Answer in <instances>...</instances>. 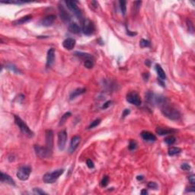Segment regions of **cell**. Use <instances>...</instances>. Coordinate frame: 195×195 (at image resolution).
<instances>
[{"label": "cell", "mask_w": 195, "mask_h": 195, "mask_svg": "<svg viewBox=\"0 0 195 195\" xmlns=\"http://www.w3.org/2000/svg\"><path fill=\"white\" fill-rule=\"evenodd\" d=\"M161 110L165 117L170 119V120H172V121H177L181 117L180 112L174 107L168 105L167 104H163L162 106Z\"/></svg>", "instance_id": "obj_1"}, {"label": "cell", "mask_w": 195, "mask_h": 195, "mask_svg": "<svg viewBox=\"0 0 195 195\" xmlns=\"http://www.w3.org/2000/svg\"><path fill=\"white\" fill-rule=\"evenodd\" d=\"M63 172L64 169L63 168L55 170L52 172H47L43 177V180L46 184H53L63 174Z\"/></svg>", "instance_id": "obj_2"}, {"label": "cell", "mask_w": 195, "mask_h": 195, "mask_svg": "<svg viewBox=\"0 0 195 195\" xmlns=\"http://www.w3.org/2000/svg\"><path fill=\"white\" fill-rule=\"evenodd\" d=\"M146 99L149 103H150L153 105H159L162 106L163 104H166V99L165 97H162L161 95H157L152 92H148L146 95Z\"/></svg>", "instance_id": "obj_3"}, {"label": "cell", "mask_w": 195, "mask_h": 195, "mask_svg": "<svg viewBox=\"0 0 195 195\" xmlns=\"http://www.w3.org/2000/svg\"><path fill=\"white\" fill-rule=\"evenodd\" d=\"M14 117H15V123H16V125L18 127H19L20 130L23 133V134H25L28 137H33L34 136V133L28 127V126L17 115H15Z\"/></svg>", "instance_id": "obj_4"}, {"label": "cell", "mask_w": 195, "mask_h": 195, "mask_svg": "<svg viewBox=\"0 0 195 195\" xmlns=\"http://www.w3.org/2000/svg\"><path fill=\"white\" fill-rule=\"evenodd\" d=\"M31 173V168L30 166H22L18 170L16 175L21 181H27Z\"/></svg>", "instance_id": "obj_5"}, {"label": "cell", "mask_w": 195, "mask_h": 195, "mask_svg": "<svg viewBox=\"0 0 195 195\" xmlns=\"http://www.w3.org/2000/svg\"><path fill=\"white\" fill-rule=\"evenodd\" d=\"M95 31V25L94 23L89 19L84 20L82 24V32L85 35H91Z\"/></svg>", "instance_id": "obj_6"}, {"label": "cell", "mask_w": 195, "mask_h": 195, "mask_svg": "<svg viewBox=\"0 0 195 195\" xmlns=\"http://www.w3.org/2000/svg\"><path fill=\"white\" fill-rule=\"evenodd\" d=\"M34 150L36 155L40 159H45L51 156L52 153L47 149L46 147H41L40 146H34Z\"/></svg>", "instance_id": "obj_7"}, {"label": "cell", "mask_w": 195, "mask_h": 195, "mask_svg": "<svg viewBox=\"0 0 195 195\" xmlns=\"http://www.w3.org/2000/svg\"><path fill=\"white\" fill-rule=\"evenodd\" d=\"M127 101L132 104L136 106H140L141 104V99L140 96L135 91H131L127 95Z\"/></svg>", "instance_id": "obj_8"}, {"label": "cell", "mask_w": 195, "mask_h": 195, "mask_svg": "<svg viewBox=\"0 0 195 195\" xmlns=\"http://www.w3.org/2000/svg\"><path fill=\"white\" fill-rule=\"evenodd\" d=\"M66 4L68 7V9L74 13L75 15L78 18V19L82 18V12H81V10L77 5L76 2H75V1H66Z\"/></svg>", "instance_id": "obj_9"}, {"label": "cell", "mask_w": 195, "mask_h": 195, "mask_svg": "<svg viewBox=\"0 0 195 195\" xmlns=\"http://www.w3.org/2000/svg\"><path fill=\"white\" fill-rule=\"evenodd\" d=\"M67 140V133L66 130L60 131L58 134V147L59 150H63Z\"/></svg>", "instance_id": "obj_10"}, {"label": "cell", "mask_w": 195, "mask_h": 195, "mask_svg": "<svg viewBox=\"0 0 195 195\" xmlns=\"http://www.w3.org/2000/svg\"><path fill=\"white\" fill-rule=\"evenodd\" d=\"M45 134H46V148L52 153L53 146V133L50 130H47Z\"/></svg>", "instance_id": "obj_11"}, {"label": "cell", "mask_w": 195, "mask_h": 195, "mask_svg": "<svg viewBox=\"0 0 195 195\" xmlns=\"http://www.w3.org/2000/svg\"><path fill=\"white\" fill-rule=\"evenodd\" d=\"M59 16L61 18L62 21L65 22V23H68L70 22V20H71V16L67 12V11L65 9L62 5H59Z\"/></svg>", "instance_id": "obj_12"}, {"label": "cell", "mask_w": 195, "mask_h": 195, "mask_svg": "<svg viewBox=\"0 0 195 195\" xmlns=\"http://www.w3.org/2000/svg\"><path fill=\"white\" fill-rule=\"evenodd\" d=\"M54 60H55V50L53 48L49 49V50L47 51V62H46V66L47 68L53 65Z\"/></svg>", "instance_id": "obj_13"}, {"label": "cell", "mask_w": 195, "mask_h": 195, "mask_svg": "<svg viewBox=\"0 0 195 195\" xmlns=\"http://www.w3.org/2000/svg\"><path fill=\"white\" fill-rule=\"evenodd\" d=\"M81 138L79 136H72V140H71V142H70V149H69V152L70 153H72L73 152H75V150L78 148V145L80 143Z\"/></svg>", "instance_id": "obj_14"}, {"label": "cell", "mask_w": 195, "mask_h": 195, "mask_svg": "<svg viewBox=\"0 0 195 195\" xmlns=\"http://www.w3.org/2000/svg\"><path fill=\"white\" fill-rule=\"evenodd\" d=\"M56 19V16L54 15H50L44 18L42 20H40V25L44 27H49L53 24Z\"/></svg>", "instance_id": "obj_15"}, {"label": "cell", "mask_w": 195, "mask_h": 195, "mask_svg": "<svg viewBox=\"0 0 195 195\" xmlns=\"http://www.w3.org/2000/svg\"><path fill=\"white\" fill-rule=\"evenodd\" d=\"M76 45V40L73 38H66L63 42V47L68 50H71L75 47Z\"/></svg>", "instance_id": "obj_16"}, {"label": "cell", "mask_w": 195, "mask_h": 195, "mask_svg": "<svg viewBox=\"0 0 195 195\" xmlns=\"http://www.w3.org/2000/svg\"><path fill=\"white\" fill-rule=\"evenodd\" d=\"M140 135H141V137L144 140H146V141L154 142V141L156 140V136L149 131H142Z\"/></svg>", "instance_id": "obj_17"}, {"label": "cell", "mask_w": 195, "mask_h": 195, "mask_svg": "<svg viewBox=\"0 0 195 195\" xmlns=\"http://www.w3.org/2000/svg\"><path fill=\"white\" fill-rule=\"evenodd\" d=\"M1 182L6 183V184H8V185L15 186V181L13 180L12 178H11L9 175L5 174V173H3V172H1Z\"/></svg>", "instance_id": "obj_18"}, {"label": "cell", "mask_w": 195, "mask_h": 195, "mask_svg": "<svg viewBox=\"0 0 195 195\" xmlns=\"http://www.w3.org/2000/svg\"><path fill=\"white\" fill-rule=\"evenodd\" d=\"M68 29L70 31V32H71L72 34H78L81 31L80 27L76 22H72V23L70 24V25H69Z\"/></svg>", "instance_id": "obj_19"}, {"label": "cell", "mask_w": 195, "mask_h": 195, "mask_svg": "<svg viewBox=\"0 0 195 195\" xmlns=\"http://www.w3.org/2000/svg\"><path fill=\"white\" fill-rule=\"evenodd\" d=\"M155 132H156L157 134H159L160 136H164V135L172 134V133L175 132V130H174L164 129V128H161V127H157L156 130H155Z\"/></svg>", "instance_id": "obj_20"}, {"label": "cell", "mask_w": 195, "mask_h": 195, "mask_svg": "<svg viewBox=\"0 0 195 195\" xmlns=\"http://www.w3.org/2000/svg\"><path fill=\"white\" fill-rule=\"evenodd\" d=\"M155 70H156L157 74L159 76V77L161 78L162 80H165L166 78V75L165 71L163 70V69L162 68L161 66L159 65V64H156L155 65Z\"/></svg>", "instance_id": "obj_21"}, {"label": "cell", "mask_w": 195, "mask_h": 195, "mask_svg": "<svg viewBox=\"0 0 195 195\" xmlns=\"http://www.w3.org/2000/svg\"><path fill=\"white\" fill-rule=\"evenodd\" d=\"M31 18L32 15H25V16H24V17L19 18V19H18L16 20V21H14V24L16 25H22V24L27 23V22H28L30 20H31Z\"/></svg>", "instance_id": "obj_22"}, {"label": "cell", "mask_w": 195, "mask_h": 195, "mask_svg": "<svg viewBox=\"0 0 195 195\" xmlns=\"http://www.w3.org/2000/svg\"><path fill=\"white\" fill-rule=\"evenodd\" d=\"M85 91H86V90H85V89H76L75 91H73L72 93L70 94V100L74 99V98H76L77 96L80 95H82V94L85 93Z\"/></svg>", "instance_id": "obj_23"}, {"label": "cell", "mask_w": 195, "mask_h": 195, "mask_svg": "<svg viewBox=\"0 0 195 195\" xmlns=\"http://www.w3.org/2000/svg\"><path fill=\"white\" fill-rule=\"evenodd\" d=\"M75 55L78 57L81 58V59H84V61L87 60V59H94L93 57L89 53H82V52H75Z\"/></svg>", "instance_id": "obj_24"}, {"label": "cell", "mask_w": 195, "mask_h": 195, "mask_svg": "<svg viewBox=\"0 0 195 195\" xmlns=\"http://www.w3.org/2000/svg\"><path fill=\"white\" fill-rule=\"evenodd\" d=\"M181 149L180 148H178V147H171V148L168 149V153L171 156H174V155H178V154L181 153Z\"/></svg>", "instance_id": "obj_25"}, {"label": "cell", "mask_w": 195, "mask_h": 195, "mask_svg": "<svg viewBox=\"0 0 195 195\" xmlns=\"http://www.w3.org/2000/svg\"><path fill=\"white\" fill-rule=\"evenodd\" d=\"M71 115H72V114H71V113H70V112L65 113V114H64V115H63V116H62L61 119H60V121H59V126L63 125V123H65V122H66V120H67V119H68L69 117H70V116H71Z\"/></svg>", "instance_id": "obj_26"}, {"label": "cell", "mask_w": 195, "mask_h": 195, "mask_svg": "<svg viewBox=\"0 0 195 195\" xmlns=\"http://www.w3.org/2000/svg\"><path fill=\"white\" fill-rule=\"evenodd\" d=\"M119 4H120V8H121V12H122L123 15H125L126 11H127V7H126L127 2H126V1H124V0H121V1L119 2Z\"/></svg>", "instance_id": "obj_27"}, {"label": "cell", "mask_w": 195, "mask_h": 195, "mask_svg": "<svg viewBox=\"0 0 195 195\" xmlns=\"http://www.w3.org/2000/svg\"><path fill=\"white\" fill-rule=\"evenodd\" d=\"M165 142H166L168 145L171 146V145H173L175 142H176V139L174 136H169L165 139Z\"/></svg>", "instance_id": "obj_28"}, {"label": "cell", "mask_w": 195, "mask_h": 195, "mask_svg": "<svg viewBox=\"0 0 195 195\" xmlns=\"http://www.w3.org/2000/svg\"><path fill=\"white\" fill-rule=\"evenodd\" d=\"M84 66L87 69H91L94 66V59H87L84 61Z\"/></svg>", "instance_id": "obj_29"}, {"label": "cell", "mask_w": 195, "mask_h": 195, "mask_svg": "<svg viewBox=\"0 0 195 195\" xmlns=\"http://www.w3.org/2000/svg\"><path fill=\"white\" fill-rule=\"evenodd\" d=\"M187 25L188 31L191 33V34H193L194 31V25L191 20H187Z\"/></svg>", "instance_id": "obj_30"}, {"label": "cell", "mask_w": 195, "mask_h": 195, "mask_svg": "<svg viewBox=\"0 0 195 195\" xmlns=\"http://www.w3.org/2000/svg\"><path fill=\"white\" fill-rule=\"evenodd\" d=\"M101 121H102V120L99 118L96 119V120H95L94 121H92L91 124L89 125V129H92V128H94V127H97V125H99L100 123H101Z\"/></svg>", "instance_id": "obj_31"}, {"label": "cell", "mask_w": 195, "mask_h": 195, "mask_svg": "<svg viewBox=\"0 0 195 195\" xmlns=\"http://www.w3.org/2000/svg\"><path fill=\"white\" fill-rule=\"evenodd\" d=\"M140 45L141 47H150V42L147 40L142 39V40H140Z\"/></svg>", "instance_id": "obj_32"}, {"label": "cell", "mask_w": 195, "mask_h": 195, "mask_svg": "<svg viewBox=\"0 0 195 195\" xmlns=\"http://www.w3.org/2000/svg\"><path fill=\"white\" fill-rule=\"evenodd\" d=\"M128 147H129L130 150H134V149H136V147H137V143H136V142L135 140H131L130 141L129 146H128Z\"/></svg>", "instance_id": "obj_33"}, {"label": "cell", "mask_w": 195, "mask_h": 195, "mask_svg": "<svg viewBox=\"0 0 195 195\" xmlns=\"http://www.w3.org/2000/svg\"><path fill=\"white\" fill-rule=\"evenodd\" d=\"M108 181H109V178L108 176H104V178H102V181H101V185L102 187H106L108 184Z\"/></svg>", "instance_id": "obj_34"}, {"label": "cell", "mask_w": 195, "mask_h": 195, "mask_svg": "<svg viewBox=\"0 0 195 195\" xmlns=\"http://www.w3.org/2000/svg\"><path fill=\"white\" fill-rule=\"evenodd\" d=\"M181 168L182 170H184V171H189V170L191 169V166H189L188 164L184 163L181 166Z\"/></svg>", "instance_id": "obj_35"}, {"label": "cell", "mask_w": 195, "mask_h": 195, "mask_svg": "<svg viewBox=\"0 0 195 195\" xmlns=\"http://www.w3.org/2000/svg\"><path fill=\"white\" fill-rule=\"evenodd\" d=\"M148 187L151 189H156L158 187V185H157V184L155 182L150 181V182L148 183Z\"/></svg>", "instance_id": "obj_36"}, {"label": "cell", "mask_w": 195, "mask_h": 195, "mask_svg": "<svg viewBox=\"0 0 195 195\" xmlns=\"http://www.w3.org/2000/svg\"><path fill=\"white\" fill-rule=\"evenodd\" d=\"M6 68L9 69V70H12V71H13L14 72H16V73L19 72V70H18V69L16 68L15 66H13V65H9V66H7Z\"/></svg>", "instance_id": "obj_37"}, {"label": "cell", "mask_w": 195, "mask_h": 195, "mask_svg": "<svg viewBox=\"0 0 195 195\" xmlns=\"http://www.w3.org/2000/svg\"><path fill=\"white\" fill-rule=\"evenodd\" d=\"M33 191H34L35 194H46V193H45L44 191H42V190L40 188H34L33 189Z\"/></svg>", "instance_id": "obj_38"}, {"label": "cell", "mask_w": 195, "mask_h": 195, "mask_svg": "<svg viewBox=\"0 0 195 195\" xmlns=\"http://www.w3.org/2000/svg\"><path fill=\"white\" fill-rule=\"evenodd\" d=\"M188 180H189V182L191 183L192 185H194L195 184V177L194 175H191L189 176Z\"/></svg>", "instance_id": "obj_39"}, {"label": "cell", "mask_w": 195, "mask_h": 195, "mask_svg": "<svg viewBox=\"0 0 195 195\" xmlns=\"http://www.w3.org/2000/svg\"><path fill=\"white\" fill-rule=\"evenodd\" d=\"M86 163H87V166L89 168H93L95 167L93 162L91 161V159H88L87 162H86Z\"/></svg>", "instance_id": "obj_40"}, {"label": "cell", "mask_w": 195, "mask_h": 195, "mask_svg": "<svg viewBox=\"0 0 195 195\" xmlns=\"http://www.w3.org/2000/svg\"><path fill=\"white\" fill-rule=\"evenodd\" d=\"M130 110L129 109H125V110H123V115H122L123 117H125L126 116H127V115H128L130 114Z\"/></svg>", "instance_id": "obj_41"}, {"label": "cell", "mask_w": 195, "mask_h": 195, "mask_svg": "<svg viewBox=\"0 0 195 195\" xmlns=\"http://www.w3.org/2000/svg\"><path fill=\"white\" fill-rule=\"evenodd\" d=\"M110 103H111V102L110 101H108V102H107L105 104H104V105L102 106V108L103 109H105V108H108V106H110Z\"/></svg>", "instance_id": "obj_42"}, {"label": "cell", "mask_w": 195, "mask_h": 195, "mask_svg": "<svg viewBox=\"0 0 195 195\" xmlns=\"http://www.w3.org/2000/svg\"><path fill=\"white\" fill-rule=\"evenodd\" d=\"M142 76H143V78H144L145 81H147L148 80L149 77V74L148 72H145V73H143V75H142Z\"/></svg>", "instance_id": "obj_43"}, {"label": "cell", "mask_w": 195, "mask_h": 195, "mask_svg": "<svg viewBox=\"0 0 195 195\" xmlns=\"http://www.w3.org/2000/svg\"><path fill=\"white\" fill-rule=\"evenodd\" d=\"M187 191H189V192H191V191H192V192H194L195 191V187H194V185L192 187H189V188H187Z\"/></svg>", "instance_id": "obj_44"}, {"label": "cell", "mask_w": 195, "mask_h": 195, "mask_svg": "<svg viewBox=\"0 0 195 195\" xmlns=\"http://www.w3.org/2000/svg\"><path fill=\"white\" fill-rule=\"evenodd\" d=\"M127 34H129L130 36L132 37V36H134V35H136V33H134V32H130L128 31H127Z\"/></svg>", "instance_id": "obj_45"}, {"label": "cell", "mask_w": 195, "mask_h": 195, "mask_svg": "<svg viewBox=\"0 0 195 195\" xmlns=\"http://www.w3.org/2000/svg\"><path fill=\"white\" fill-rule=\"evenodd\" d=\"M136 178H137V180L141 181V180H142L143 178H144V177H143L142 175H139V176H137V177H136Z\"/></svg>", "instance_id": "obj_46"}, {"label": "cell", "mask_w": 195, "mask_h": 195, "mask_svg": "<svg viewBox=\"0 0 195 195\" xmlns=\"http://www.w3.org/2000/svg\"><path fill=\"white\" fill-rule=\"evenodd\" d=\"M141 194H148V192H147V191H146V190H142V191H141Z\"/></svg>", "instance_id": "obj_47"}]
</instances>
